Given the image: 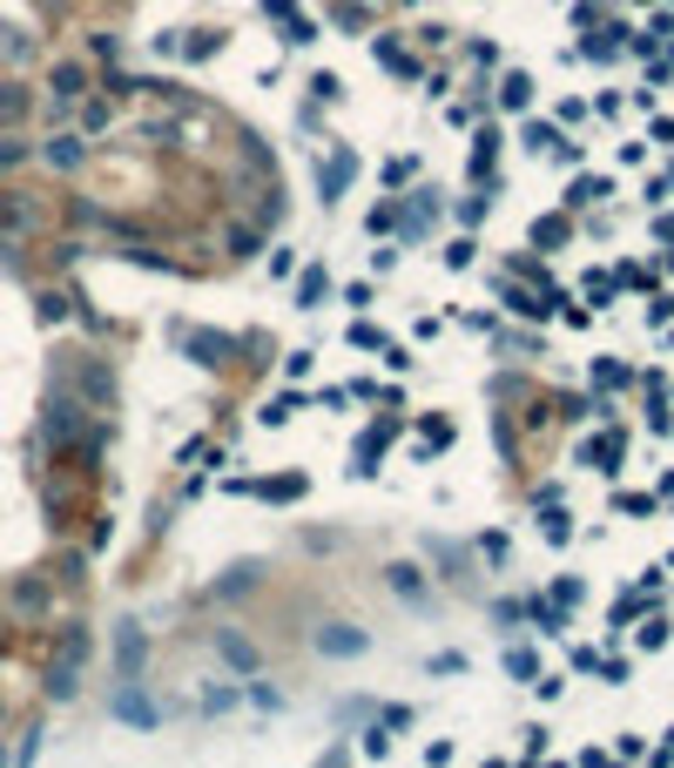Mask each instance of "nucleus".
Here are the masks:
<instances>
[{"instance_id": "obj_1", "label": "nucleus", "mask_w": 674, "mask_h": 768, "mask_svg": "<svg viewBox=\"0 0 674 768\" xmlns=\"http://www.w3.org/2000/svg\"><path fill=\"white\" fill-rule=\"evenodd\" d=\"M527 95H533V81H527V74H506V108H520Z\"/></svg>"}, {"instance_id": "obj_2", "label": "nucleus", "mask_w": 674, "mask_h": 768, "mask_svg": "<svg viewBox=\"0 0 674 768\" xmlns=\"http://www.w3.org/2000/svg\"><path fill=\"white\" fill-rule=\"evenodd\" d=\"M506 667L520 674V681H533V674H540V667H533V654H520V647H512V654H506Z\"/></svg>"}]
</instances>
